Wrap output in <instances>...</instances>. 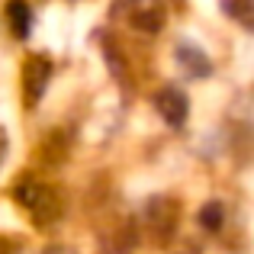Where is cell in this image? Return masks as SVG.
Segmentation results:
<instances>
[{"mask_svg":"<svg viewBox=\"0 0 254 254\" xmlns=\"http://www.w3.org/2000/svg\"><path fill=\"white\" fill-rule=\"evenodd\" d=\"M6 23H10V32L16 39L29 36V26H32V10L26 0H10L6 3Z\"/></svg>","mask_w":254,"mask_h":254,"instance_id":"cell-6","label":"cell"},{"mask_svg":"<svg viewBox=\"0 0 254 254\" xmlns=\"http://www.w3.org/2000/svg\"><path fill=\"white\" fill-rule=\"evenodd\" d=\"M52 77V62L45 55H32L23 64V93H26V106H36L42 100L45 87Z\"/></svg>","mask_w":254,"mask_h":254,"instance_id":"cell-2","label":"cell"},{"mask_svg":"<svg viewBox=\"0 0 254 254\" xmlns=\"http://www.w3.org/2000/svg\"><path fill=\"white\" fill-rule=\"evenodd\" d=\"M174 58H177L180 71H184L187 77H193V81H203V77L212 74V62L206 58V52L196 49V45H190V42H180L177 49H174Z\"/></svg>","mask_w":254,"mask_h":254,"instance_id":"cell-5","label":"cell"},{"mask_svg":"<svg viewBox=\"0 0 254 254\" xmlns=\"http://www.w3.org/2000/svg\"><path fill=\"white\" fill-rule=\"evenodd\" d=\"M13 196L19 199V206H26V209L32 212V219H36V222H52V219L58 216V199H55V193H52L45 184L32 180V177H26L23 184H16Z\"/></svg>","mask_w":254,"mask_h":254,"instance_id":"cell-1","label":"cell"},{"mask_svg":"<svg viewBox=\"0 0 254 254\" xmlns=\"http://www.w3.org/2000/svg\"><path fill=\"white\" fill-rule=\"evenodd\" d=\"M145 216H148V225H151V232H158V242H168L171 238V232H174V225H177V216H180V209L174 206V199L168 196H155L148 203V209H145Z\"/></svg>","mask_w":254,"mask_h":254,"instance_id":"cell-3","label":"cell"},{"mask_svg":"<svg viewBox=\"0 0 254 254\" xmlns=\"http://www.w3.org/2000/svg\"><path fill=\"white\" fill-rule=\"evenodd\" d=\"M251 10H254V0H222V13H229L242 26H251V19H254Z\"/></svg>","mask_w":254,"mask_h":254,"instance_id":"cell-8","label":"cell"},{"mask_svg":"<svg viewBox=\"0 0 254 254\" xmlns=\"http://www.w3.org/2000/svg\"><path fill=\"white\" fill-rule=\"evenodd\" d=\"M199 225L209 232H219L222 229V206L219 203H206L203 209H199Z\"/></svg>","mask_w":254,"mask_h":254,"instance_id":"cell-9","label":"cell"},{"mask_svg":"<svg viewBox=\"0 0 254 254\" xmlns=\"http://www.w3.org/2000/svg\"><path fill=\"white\" fill-rule=\"evenodd\" d=\"M132 26L135 29H142V32H158L164 26V10L158 3H142V6H135V13H132Z\"/></svg>","mask_w":254,"mask_h":254,"instance_id":"cell-7","label":"cell"},{"mask_svg":"<svg viewBox=\"0 0 254 254\" xmlns=\"http://www.w3.org/2000/svg\"><path fill=\"white\" fill-rule=\"evenodd\" d=\"M3 151H6V138L0 135V164H3Z\"/></svg>","mask_w":254,"mask_h":254,"instance_id":"cell-10","label":"cell"},{"mask_svg":"<svg viewBox=\"0 0 254 254\" xmlns=\"http://www.w3.org/2000/svg\"><path fill=\"white\" fill-rule=\"evenodd\" d=\"M155 110L161 113V119L168 126H184L187 123V113H190V103H187V93L177 90V87H164V90L155 93Z\"/></svg>","mask_w":254,"mask_h":254,"instance_id":"cell-4","label":"cell"}]
</instances>
